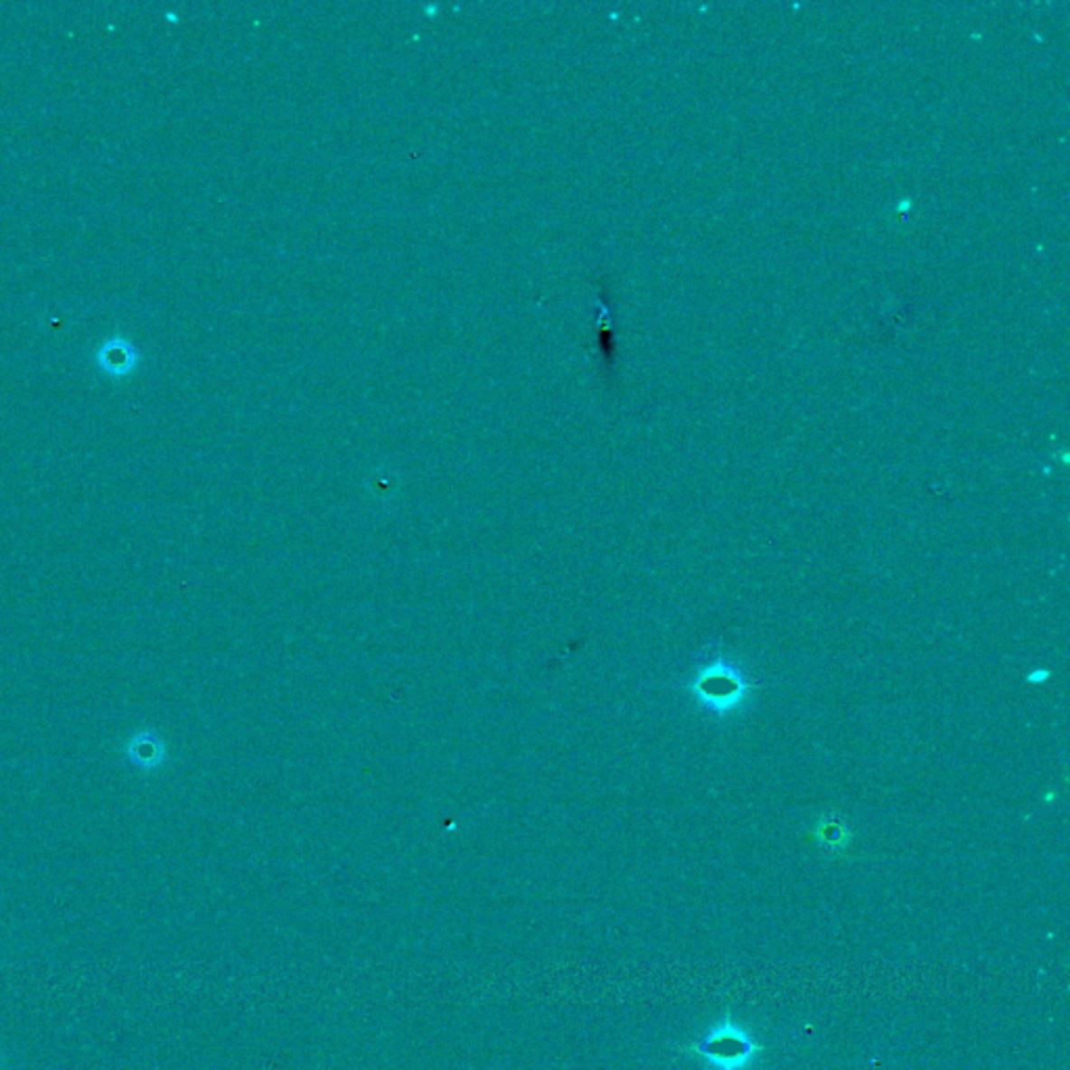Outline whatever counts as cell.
<instances>
[{
    "label": "cell",
    "mask_w": 1070,
    "mask_h": 1070,
    "mask_svg": "<svg viewBox=\"0 0 1070 1070\" xmlns=\"http://www.w3.org/2000/svg\"><path fill=\"white\" fill-rule=\"evenodd\" d=\"M688 1058L699 1060L711 1070H751L757 1065L764 1046L730 1014L715 1022L709 1031L684 1047Z\"/></svg>",
    "instance_id": "6da1fadb"
},
{
    "label": "cell",
    "mask_w": 1070,
    "mask_h": 1070,
    "mask_svg": "<svg viewBox=\"0 0 1070 1070\" xmlns=\"http://www.w3.org/2000/svg\"><path fill=\"white\" fill-rule=\"evenodd\" d=\"M99 360L100 364H103V371L116 374V377H124V374H128L132 368L136 366V353H134L130 345H126L124 341L119 339L109 341V343L100 350Z\"/></svg>",
    "instance_id": "7a4b0ae2"
},
{
    "label": "cell",
    "mask_w": 1070,
    "mask_h": 1070,
    "mask_svg": "<svg viewBox=\"0 0 1070 1070\" xmlns=\"http://www.w3.org/2000/svg\"><path fill=\"white\" fill-rule=\"evenodd\" d=\"M702 694H705L709 700H734V694H738V680H734V675L713 671L705 678Z\"/></svg>",
    "instance_id": "3957f363"
}]
</instances>
